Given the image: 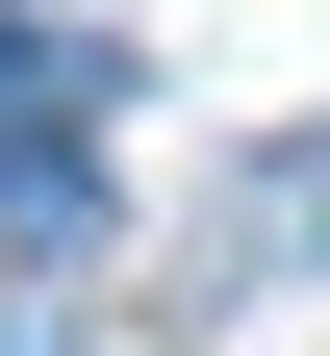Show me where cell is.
I'll list each match as a JSON object with an SVG mask.
<instances>
[{"instance_id": "6da1fadb", "label": "cell", "mask_w": 330, "mask_h": 356, "mask_svg": "<svg viewBox=\"0 0 330 356\" xmlns=\"http://www.w3.org/2000/svg\"><path fill=\"white\" fill-rule=\"evenodd\" d=\"M76 102H102V51L76 26H0V153H76Z\"/></svg>"}]
</instances>
